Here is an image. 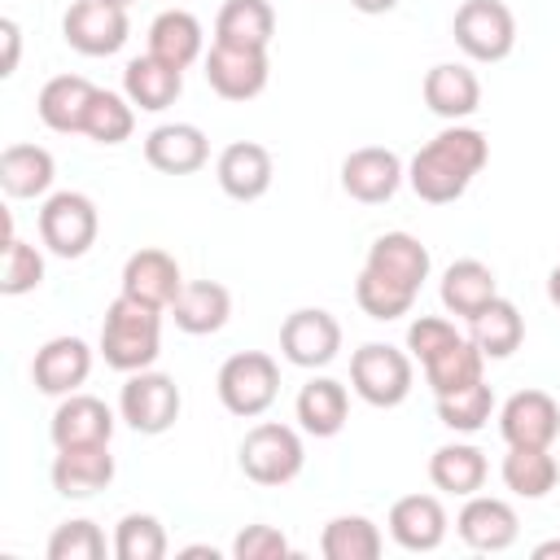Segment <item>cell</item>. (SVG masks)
I'll return each instance as SVG.
<instances>
[{"instance_id": "obj_1", "label": "cell", "mask_w": 560, "mask_h": 560, "mask_svg": "<svg viewBox=\"0 0 560 560\" xmlns=\"http://www.w3.org/2000/svg\"><path fill=\"white\" fill-rule=\"evenodd\" d=\"M490 162V140L477 131V127H464V122H451L442 127L407 166V184L420 201L429 206H446V201H459L472 184V175Z\"/></svg>"}, {"instance_id": "obj_2", "label": "cell", "mask_w": 560, "mask_h": 560, "mask_svg": "<svg viewBox=\"0 0 560 560\" xmlns=\"http://www.w3.org/2000/svg\"><path fill=\"white\" fill-rule=\"evenodd\" d=\"M162 315L158 306H144L127 293H118L105 306V324H101V359L114 372H144L153 368V359L162 354Z\"/></svg>"}, {"instance_id": "obj_3", "label": "cell", "mask_w": 560, "mask_h": 560, "mask_svg": "<svg viewBox=\"0 0 560 560\" xmlns=\"http://www.w3.org/2000/svg\"><path fill=\"white\" fill-rule=\"evenodd\" d=\"M214 389H219V402L232 416L254 420V416H262L276 402V394H280V368L262 350H241V354L223 359V368L214 376Z\"/></svg>"}, {"instance_id": "obj_4", "label": "cell", "mask_w": 560, "mask_h": 560, "mask_svg": "<svg viewBox=\"0 0 560 560\" xmlns=\"http://www.w3.org/2000/svg\"><path fill=\"white\" fill-rule=\"evenodd\" d=\"M411 354L385 341H363L350 354V385L368 407H398L411 394Z\"/></svg>"}, {"instance_id": "obj_5", "label": "cell", "mask_w": 560, "mask_h": 560, "mask_svg": "<svg viewBox=\"0 0 560 560\" xmlns=\"http://www.w3.org/2000/svg\"><path fill=\"white\" fill-rule=\"evenodd\" d=\"M302 464H306V451H302L298 429L289 424L262 420L241 442V472L254 486H289L302 472Z\"/></svg>"}, {"instance_id": "obj_6", "label": "cell", "mask_w": 560, "mask_h": 560, "mask_svg": "<svg viewBox=\"0 0 560 560\" xmlns=\"http://www.w3.org/2000/svg\"><path fill=\"white\" fill-rule=\"evenodd\" d=\"M179 407H184L179 385L166 372H153V368L127 372V381L118 389V416L127 420V429H136L144 438L166 433L179 420Z\"/></svg>"}, {"instance_id": "obj_7", "label": "cell", "mask_w": 560, "mask_h": 560, "mask_svg": "<svg viewBox=\"0 0 560 560\" xmlns=\"http://www.w3.org/2000/svg\"><path fill=\"white\" fill-rule=\"evenodd\" d=\"M451 35L468 61H503L516 48V18L503 0H464Z\"/></svg>"}, {"instance_id": "obj_8", "label": "cell", "mask_w": 560, "mask_h": 560, "mask_svg": "<svg viewBox=\"0 0 560 560\" xmlns=\"http://www.w3.org/2000/svg\"><path fill=\"white\" fill-rule=\"evenodd\" d=\"M96 232H101V214L83 192H70V188L52 192L39 210V241L57 258H83L96 245Z\"/></svg>"}, {"instance_id": "obj_9", "label": "cell", "mask_w": 560, "mask_h": 560, "mask_svg": "<svg viewBox=\"0 0 560 560\" xmlns=\"http://www.w3.org/2000/svg\"><path fill=\"white\" fill-rule=\"evenodd\" d=\"M61 35L83 57H109L127 44L131 22H127V9L114 0H74L61 18Z\"/></svg>"}, {"instance_id": "obj_10", "label": "cell", "mask_w": 560, "mask_h": 560, "mask_svg": "<svg viewBox=\"0 0 560 560\" xmlns=\"http://www.w3.org/2000/svg\"><path fill=\"white\" fill-rule=\"evenodd\" d=\"M271 79L267 48H241V44H210L206 52V83L223 101H254Z\"/></svg>"}, {"instance_id": "obj_11", "label": "cell", "mask_w": 560, "mask_h": 560, "mask_svg": "<svg viewBox=\"0 0 560 560\" xmlns=\"http://www.w3.org/2000/svg\"><path fill=\"white\" fill-rule=\"evenodd\" d=\"M341 350V324L324 306H302L280 324V354L293 368H328Z\"/></svg>"}, {"instance_id": "obj_12", "label": "cell", "mask_w": 560, "mask_h": 560, "mask_svg": "<svg viewBox=\"0 0 560 560\" xmlns=\"http://www.w3.org/2000/svg\"><path fill=\"white\" fill-rule=\"evenodd\" d=\"M499 433L508 446H551L560 438V402L547 389H516L499 407Z\"/></svg>"}, {"instance_id": "obj_13", "label": "cell", "mask_w": 560, "mask_h": 560, "mask_svg": "<svg viewBox=\"0 0 560 560\" xmlns=\"http://www.w3.org/2000/svg\"><path fill=\"white\" fill-rule=\"evenodd\" d=\"M402 179H407L402 158L394 149H381V144H363V149L346 153V162H341V188L363 206L389 201Z\"/></svg>"}, {"instance_id": "obj_14", "label": "cell", "mask_w": 560, "mask_h": 560, "mask_svg": "<svg viewBox=\"0 0 560 560\" xmlns=\"http://www.w3.org/2000/svg\"><path fill=\"white\" fill-rule=\"evenodd\" d=\"M88 372H92V350H88L83 337H52L31 359V381L48 398L79 394V385L88 381Z\"/></svg>"}, {"instance_id": "obj_15", "label": "cell", "mask_w": 560, "mask_h": 560, "mask_svg": "<svg viewBox=\"0 0 560 560\" xmlns=\"http://www.w3.org/2000/svg\"><path fill=\"white\" fill-rule=\"evenodd\" d=\"M455 529L472 551H508L521 534V521H516V508L508 499L468 494L459 516H455Z\"/></svg>"}, {"instance_id": "obj_16", "label": "cell", "mask_w": 560, "mask_h": 560, "mask_svg": "<svg viewBox=\"0 0 560 560\" xmlns=\"http://www.w3.org/2000/svg\"><path fill=\"white\" fill-rule=\"evenodd\" d=\"M184 289V276H179V262L166 254V249H136L127 262H122V293L144 302V306H158V311H171V302L179 298Z\"/></svg>"}, {"instance_id": "obj_17", "label": "cell", "mask_w": 560, "mask_h": 560, "mask_svg": "<svg viewBox=\"0 0 560 560\" xmlns=\"http://www.w3.org/2000/svg\"><path fill=\"white\" fill-rule=\"evenodd\" d=\"M52 490L61 499H92L101 494L109 481H114V455H109V442L101 446H61L52 468Z\"/></svg>"}, {"instance_id": "obj_18", "label": "cell", "mask_w": 560, "mask_h": 560, "mask_svg": "<svg viewBox=\"0 0 560 560\" xmlns=\"http://www.w3.org/2000/svg\"><path fill=\"white\" fill-rule=\"evenodd\" d=\"M52 446H101L114 438V411L92 394H66L48 420Z\"/></svg>"}, {"instance_id": "obj_19", "label": "cell", "mask_w": 560, "mask_h": 560, "mask_svg": "<svg viewBox=\"0 0 560 560\" xmlns=\"http://www.w3.org/2000/svg\"><path fill=\"white\" fill-rule=\"evenodd\" d=\"M210 158V140L192 122H162L144 136V162L162 175H192Z\"/></svg>"}, {"instance_id": "obj_20", "label": "cell", "mask_w": 560, "mask_h": 560, "mask_svg": "<svg viewBox=\"0 0 560 560\" xmlns=\"http://www.w3.org/2000/svg\"><path fill=\"white\" fill-rule=\"evenodd\" d=\"M446 508L438 494H402L389 508V538L402 551H438L446 538Z\"/></svg>"}, {"instance_id": "obj_21", "label": "cell", "mask_w": 560, "mask_h": 560, "mask_svg": "<svg viewBox=\"0 0 560 560\" xmlns=\"http://www.w3.org/2000/svg\"><path fill=\"white\" fill-rule=\"evenodd\" d=\"M214 175H219V188L232 197V201H258L267 188H271V153L258 144V140H236L219 153L214 162Z\"/></svg>"}, {"instance_id": "obj_22", "label": "cell", "mask_w": 560, "mask_h": 560, "mask_svg": "<svg viewBox=\"0 0 560 560\" xmlns=\"http://www.w3.org/2000/svg\"><path fill=\"white\" fill-rule=\"evenodd\" d=\"M96 101V83L83 79V74H57L39 88V118L44 127L61 131V136H83V122H88V109Z\"/></svg>"}, {"instance_id": "obj_23", "label": "cell", "mask_w": 560, "mask_h": 560, "mask_svg": "<svg viewBox=\"0 0 560 560\" xmlns=\"http://www.w3.org/2000/svg\"><path fill=\"white\" fill-rule=\"evenodd\" d=\"M166 315L175 319L179 332H188V337H210V332H219V328L228 324V315H232V293H228L219 280H184V289H179V298L171 302Z\"/></svg>"}, {"instance_id": "obj_24", "label": "cell", "mask_w": 560, "mask_h": 560, "mask_svg": "<svg viewBox=\"0 0 560 560\" xmlns=\"http://www.w3.org/2000/svg\"><path fill=\"white\" fill-rule=\"evenodd\" d=\"M184 92V70L166 66L162 57L144 52V57H131L127 70H122V96L144 109V114H162L175 105V96Z\"/></svg>"}, {"instance_id": "obj_25", "label": "cell", "mask_w": 560, "mask_h": 560, "mask_svg": "<svg viewBox=\"0 0 560 560\" xmlns=\"http://www.w3.org/2000/svg\"><path fill=\"white\" fill-rule=\"evenodd\" d=\"M424 105L446 118V122H464L477 114L481 105V83L468 66L459 61H438L429 74H424Z\"/></svg>"}, {"instance_id": "obj_26", "label": "cell", "mask_w": 560, "mask_h": 560, "mask_svg": "<svg viewBox=\"0 0 560 560\" xmlns=\"http://www.w3.org/2000/svg\"><path fill=\"white\" fill-rule=\"evenodd\" d=\"M363 267L385 276V280H394V284H402V289H411V293H420V284L429 280L433 262H429V249L411 232H385V236L372 241Z\"/></svg>"}, {"instance_id": "obj_27", "label": "cell", "mask_w": 560, "mask_h": 560, "mask_svg": "<svg viewBox=\"0 0 560 560\" xmlns=\"http://www.w3.org/2000/svg\"><path fill=\"white\" fill-rule=\"evenodd\" d=\"M298 424L311 433V438H337L346 429V416H350V394L341 381L332 376H311L302 389H298Z\"/></svg>"}, {"instance_id": "obj_28", "label": "cell", "mask_w": 560, "mask_h": 560, "mask_svg": "<svg viewBox=\"0 0 560 560\" xmlns=\"http://www.w3.org/2000/svg\"><path fill=\"white\" fill-rule=\"evenodd\" d=\"M149 52L175 70H188L206 52V31L188 9H166L149 22Z\"/></svg>"}, {"instance_id": "obj_29", "label": "cell", "mask_w": 560, "mask_h": 560, "mask_svg": "<svg viewBox=\"0 0 560 560\" xmlns=\"http://www.w3.org/2000/svg\"><path fill=\"white\" fill-rule=\"evenodd\" d=\"M499 298V280L481 258H455L442 271V306L459 319H472L481 306Z\"/></svg>"}, {"instance_id": "obj_30", "label": "cell", "mask_w": 560, "mask_h": 560, "mask_svg": "<svg viewBox=\"0 0 560 560\" xmlns=\"http://www.w3.org/2000/svg\"><path fill=\"white\" fill-rule=\"evenodd\" d=\"M52 175H57V162L48 149L39 144H9L0 153V188L13 197V201H31V197H44L52 188Z\"/></svg>"}, {"instance_id": "obj_31", "label": "cell", "mask_w": 560, "mask_h": 560, "mask_svg": "<svg viewBox=\"0 0 560 560\" xmlns=\"http://www.w3.org/2000/svg\"><path fill=\"white\" fill-rule=\"evenodd\" d=\"M486 455L472 446V442H446L429 455V481L442 490V494H477L486 486Z\"/></svg>"}, {"instance_id": "obj_32", "label": "cell", "mask_w": 560, "mask_h": 560, "mask_svg": "<svg viewBox=\"0 0 560 560\" xmlns=\"http://www.w3.org/2000/svg\"><path fill=\"white\" fill-rule=\"evenodd\" d=\"M499 472H503V486L521 499H547L560 481V464L551 446H508Z\"/></svg>"}, {"instance_id": "obj_33", "label": "cell", "mask_w": 560, "mask_h": 560, "mask_svg": "<svg viewBox=\"0 0 560 560\" xmlns=\"http://www.w3.org/2000/svg\"><path fill=\"white\" fill-rule=\"evenodd\" d=\"M276 35V9L271 0H223L214 18V39L219 44H241V48H267Z\"/></svg>"}, {"instance_id": "obj_34", "label": "cell", "mask_w": 560, "mask_h": 560, "mask_svg": "<svg viewBox=\"0 0 560 560\" xmlns=\"http://www.w3.org/2000/svg\"><path fill=\"white\" fill-rule=\"evenodd\" d=\"M468 337L486 359H508L512 350H521L525 341V319L508 298H494L490 306H481L468 319Z\"/></svg>"}, {"instance_id": "obj_35", "label": "cell", "mask_w": 560, "mask_h": 560, "mask_svg": "<svg viewBox=\"0 0 560 560\" xmlns=\"http://www.w3.org/2000/svg\"><path fill=\"white\" fill-rule=\"evenodd\" d=\"M381 547H385L381 529H376L368 516H359V512L332 516V521L324 525V534H319L324 560H376Z\"/></svg>"}, {"instance_id": "obj_36", "label": "cell", "mask_w": 560, "mask_h": 560, "mask_svg": "<svg viewBox=\"0 0 560 560\" xmlns=\"http://www.w3.org/2000/svg\"><path fill=\"white\" fill-rule=\"evenodd\" d=\"M481 368H486V354L472 346V337H459L455 346H446L442 354H433L424 363V381L438 398V394H455V389L481 381Z\"/></svg>"}, {"instance_id": "obj_37", "label": "cell", "mask_w": 560, "mask_h": 560, "mask_svg": "<svg viewBox=\"0 0 560 560\" xmlns=\"http://www.w3.org/2000/svg\"><path fill=\"white\" fill-rule=\"evenodd\" d=\"M490 416H494V394L486 381H472L455 394H438V420L451 433H477L490 424Z\"/></svg>"}, {"instance_id": "obj_38", "label": "cell", "mask_w": 560, "mask_h": 560, "mask_svg": "<svg viewBox=\"0 0 560 560\" xmlns=\"http://www.w3.org/2000/svg\"><path fill=\"white\" fill-rule=\"evenodd\" d=\"M131 131H136V105L127 96H118V92L96 88V101L88 109L83 136L96 140V144H122V140H131Z\"/></svg>"}, {"instance_id": "obj_39", "label": "cell", "mask_w": 560, "mask_h": 560, "mask_svg": "<svg viewBox=\"0 0 560 560\" xmlns=\"http://www.w3.org/2000/svg\"><path fill=\"white\" fill-rule=\"evenodd\" d=\"M39 280H44V254L26 245L18 232H9L0 245V293L18 298V293L39 289Z\"/></svg>"}, {"instance_id": "obj_40", "label": "cell", "mask_w": 560, "mask_h": 560, "mask_svg": "<svg viewBox=\"0 0 560 560\" xmlns=\"http://www.w3.org/2000/svg\"><path fill=\"white\" fill-rule=\"evenodd\" d=\"M354 302H359V311H363L368 319L389 324V319H398V315H407V311L416 306V293L363 267V271H359V280H354Z\"/></svg>"}, {"instance_id": "obj_41", "label": "cell", "mask_w": 560, "mask_h": 560, "mask_svg": "<svg viewBox=\"0 0 560 560\" xmlns=\"http://www.w3.org/2000/svg\"><path fill=\"white\" fill-rule=\"evenodd\" d=\"M114 556L118 560H162L166 556V529L149 512H127L114 525Z\"/></svg>"}, {"instance_id": "obj_42", "label": "cell", "mask_w": 560, "mask_h": 560, "mask_svg": "<svg viewBox=\"0 0 560 560\" xmlns=\"http://www.w3.org/2000/svg\"><path fill=\"white\" fill-rule=\"evenodd\" d=\"M48 560H101L105 556V534L96 529V521H61L48 534Z\"/></svg>"}, {"instance_id": "obj_43", "label": "cell", "mask_w": 560, "mask_h": 560, "mask_svg": "<svg viewBox=\"0 0 560 560\" xmlns=\"http://www.w3.org/2000/svg\"><path fill=\"white\" fill-rule=\"evenodd\" d=\"M459 337H464V332H459L451 319H442V315H420V319L407 324V354L420 359V363H429L433 354H442V350L455 346Z\"/></svg>"}, {"instance_id": "obj_44", "label": "cell", "mask_w": 560, "mask_h": 560, "mask_svg": "<svg viewBox=\"0 0 560 560\" xmlns=\"http://www.w3.org/2000/svg\"><path fill=\"white\" fill-rule=\"evenodd\" d=\"M232 556L236 560H284V556H293V547L276 525H245L232 538Z\"/></svg>"}, {"instance_id": "obj_45", "label": "cell", "mask_w": 560, "mask_h": 560, "mask_svg": "<svg viewBox=\"0 0 560 560\" xmlns=\"http://www.w3.org/2000/svg\"><path fill=\"white\" fill-rule=\"evenodd\" d=\"M0 44H4V57H0V79H9L18 70V52H22V31L13 18H0Z\"/></svg>"}, {"instance_id": "obj_46", "label": "cell", "mask_w": 560, "mask_h": 560, "mask_svg": "<svg viewBox=\"0 0 560 560\" xmlns=\"http://www.w3.org/2000/svg\"><path fill=\"white\" fill-rule=\"evenodd\" d=\"M350 4H354L359 13H372V18H376V13H389V9H398V0H350Z\"/></svg>"}, {"instance_id": "obj_47", "label": "cell", "mask_w": 560, "mask_h": 560, "mask_svg": "<svg viewBox=\"0 0 560 560\" xmlns=\"http://www.w3.org/2000/svg\"><path fill=\"white\" fill-rule=\"evenodd\" d=\"M547 298H551V306H560V262L547 271Z\"/></svg>"}, {"instance_id": "obj_48", "label": "cell", "mask_w": 560, "mask_h": 560, "mask_svg": "<svg viewBox=\"0 0 560 560\" xmlns=\"http://www.w3.org/2000/svg\"><path fill=\"white\" fill-rule=\"evenodd\" d=\"M551 556H560V538H551V542H538V547H534V560H551Z\"/></svg>"}, {"instance_id": "obj_49", "label": "cell", "mask_w": 560, "mask_h": 560, "mask_svg": "<svg viewBox=\"0 0 560 560\" xmlns=\"http://www.w3.org/2000/svg\"><path fill=\"white\" fill-rule=\"evenodd\" d=\"M179 556H210V560H219V551H214V547H184Z\"/></svg>"}, {"instance_id": "obj_50", "label": "cell", "mask_w": 560, "mask_h": 560, "mask_svg": "<svg viewBox=\"0 0 560 560\" xmlns=\"http://www.w3.org/2000/svg\"><path fill=\"white\" fill-rule=\"evenodd\" d=\"M114 4H122V9H127V4H136V0H114Z\"/></svg>"}, {"instance_id": "obj_51", "label": "cell", "mask_w": 560, "mask_h": 560, "mask_svg": "<svg viewBox=\"0 0 560 560\" xmlns=\"http://www.w3.org/2000/svg\"><path fill=\"white\" fill-rule=\"evenodd\" d=\"M556 464H560V451H556Z\"/></svg>"}]
</instances>
